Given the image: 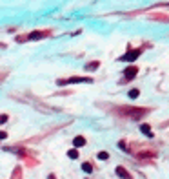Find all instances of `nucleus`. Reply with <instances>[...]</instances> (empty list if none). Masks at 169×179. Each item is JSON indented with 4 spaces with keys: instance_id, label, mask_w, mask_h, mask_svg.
Listing matches in <instances>:
<instances>
[{
    "instance_id": "1",
    "label": "nucleus",
    "mask_w": 169,
    "mask_h": 179,
    "mask_svg": "<svg viewBox=\"0 0 169 179\" xmlns=\"http://www.w3.org/2000/svg\"><path fill=\"white\" fill-rule=\"evenodd\" d=\"M120 111H122L124 115H129L131 119H140L147 114L146 108H133V106H124V108H120Z\"/></svg>"
},
{
    "instance_id": "2",
    "label": "nucleus",
    "mask_w": 169,
    "mask_h": 179,
    "mask_svg": "<svg viewBox=\"0 0 169 179\" xmlns=\"http://www.w3.org/2000/svg\"><path fill=\"white\" fill-rule=\"evenodd\" d=\"M78 82H93L91 77H69V79H60L58 84L64 86V84H78Z\"/></svg>"
},
{
    "instance_id": "3",
    "label": "nucleus",
    "mask_w": 169,
    "mask_h": 179,
    "mask_svg": "<svg viewBox=\"0 0 169 179\" xmlns=\"http://www.w3.org/2000/svg\"><path fill=\"white\" fill-rule=\"evenodd\" d=\"M140 53H142V50H129L126 55L120 57V60H122V62H131V60H136V59L140 57Z\"/></svg>"
},
{
    "instance_id": "4",
    "label": "nucleus",
    "mask_w": 169,
    "mask_h": 179,
    "mask_svg": "<svg viewBox=\"0 0 169 179\" xmlns=\"http://www.w3.org/2000/svg\"><path fill=\"white\" fill-rule=\"evenodd\" d=\"M136 73H138L136 66H129V68H126V71H124V77H126V80H131V79L136 77Z\"/></svg>"
},
{
    "instance_id": "5",
    "label": "nucleus",
    "mask_w": 169,
    "mask_h": 179,
    "mask_svg": "<svg viewBox=\"0 0 169 179\" xmlns=\"http://www.w3.org/2000/svg\"><path fill=\"white\" fill-rule=\"evenodd\" d=\"M44 37H49V31H33V33H29L26 38H29V40H38V38H44Z\"/></svg>"
},
{
    "instance_id": "6",
    "label": "nucleus",
    "mask_w": 169,
    "mask_h": 179,
    "mask_svg": "<svg viewBox=\"0 0 169 179\" xmlns=\"http://www.w3.org/2000/svg\"><path fill=\"white\" fill-rule=\"evenodd\" d=\"M116 175H118V177H122V179H133V177H131V174H129L124 166H116Z\"/></svg>"
},
{
    "instance_id": "7",
    "label": "nucleus",
    "mask_w": 169,
    "mask_h": 179,
    "mask_svg": "<svg viewBox=\"0 0 169 179\" xmlns=\"http://www.w3.org/2000/svg\"><path fill=\"white\" fill-rule=\"evenodd\" d=\"M73 144H75V148H80V146L86 144V139H84L82 135H77V137L73 139Z\"/></svg>"
},
{
    "instance_id": "8",
    "label": "nucleus",
    "mask_w": 169,
    "mask_h": 179,
    "mask_svg": "<svg viewBox=\"0 0 169 179\" xmlns=\"http://www.w3.org/2000/svg\"><path fill=\"white\" fill-rule=\"evenodd\" d=\"M140 132L146 133L147 137H153V132H151V126H149V124H142V126H140Z\"/></svg>"
},
{
    "instance_id": "9",
    "label": "nucleus",
    "mask_w": 169,
    "mask_h": 179,
    "mask_svg": "<svg viewBox=\"0 0 169 179\" xmlns=\"http://www.w3.org/2000/svg\"><path fill=\"white\" fill-rule=\"evenodd\" d=\"M98 66H100V62H98V60H95V62L86 64V70H87V71H95L96 68H98Z\"/></svg>"
},
{
    "instance_id": "10",
    "label": "nucleus",
    "mask_w": 169,
    "mask_h": 179,
    "mask_svg": "<svg viewBox=\"0 0 169 179\" xmlns=\"http://www.w3.org/2000/svg\"><path fill=\"white\" fill-rule=\"evenodd\" d=\"M67 157H69V159H77V157H78V150H77V148L69 150V152H67Z\"/></svg>"
},
{
    "instance_id": "11",
    "label": "nucleus",
    "mask_w": 169,
    "mask_h": 179,
    "mask_svg": "<svg viewBox=\"0 0 169 179\" xmlns=\"http://www.w3.org/2000/svg\"><path fill=\"white\" fill-rule=\"evenodd\" d=\"M82 170H84L86 174H91V172H93V165H91V163H84V165H82Z\"/></svg>"
},
{
    "instance_id": "12",
    "label": "nucleus",
    "mask_w": 169,
    "mask_h": 179,
    "mask_svg": "<svg viewBox=\"0 0 169 179\" xmlns=\"http://www.w3.org/2000/svg\"><path fill=\"white\" fill-rule=\"evenodd\" d=\"M11 179H22V170H20V166H16L15 168V174H13V177Z\"/></svg>"
},
{
    "instance_id": "13",
    "label": "nucleus",
    "mask_w": 169,
    "mask_h": 179,
    "mask_svg": "<svg viewBox=\"0 0 169 179\" xmlns=\"http://www.w3.org/2000/svg\"><path fill=\"white\" fill-rule=\"evenodd\" d=\"M98 159H102V161L109 159V153H107V152H100V153H98Z\"/></svg>"
},
{
    "instance_id": "14",
    "label": "nucleus",
    "mask_w": 169,
    "mask_h": 179,
    "mask_svg": "<svg viewBox=\"0 0 169 179\" xmlns=\"http://www.w3.org/2000/svg\"><path fill=\"white\" fill-rule=\"evenodd\" d=\"M138 95H140V92H138V90H131V92H129V97H131V99H136Z\"/></svg>"
},
{
    "instance_id": "15",
    "label": "nucleus",
    "mask_w": 169,
    "mask_h": 179,
    "mask_svg": "<svg viewBox=\"0 0 169 179\" xmlns=\"http://www.w3.org/2000/svg\"><path fill=\"white\" fill-rule=\"evenodd\" d=\"M7 121V114H2V115H0V124H4Z\"/></svg>"
},
{
    "instance_id": "16",
    "label": "nucleus",
    "mask_w": 169,
    "mask_h": 179,
    "mask_svg": "<svg viewBox=\"0 0 169 179\" xmlns=\"http://www.w3.org/2000/svg\"><path fill=\"white\" fill-rule=\"evenodd\" d=\"M7 137V133L4 132V130H0V141H2V139H6Z\"/></svg>"
},
{
    "instance_id": "17",
    "label": "nucleus",
    "mask_w": 169,
    "mask_h": 179,
    "mask_svg": "<svg viewBox=\"0 0 169 179\" xmlns=\"http://www.w3.org/2000/svg\"><path fill=\"white\" fill-rule=\"evenodd\" d=\"M47 179H57V177H55V175H53V174H51V175H49V177H47Z\"/></svg>"
}]
</instances>
